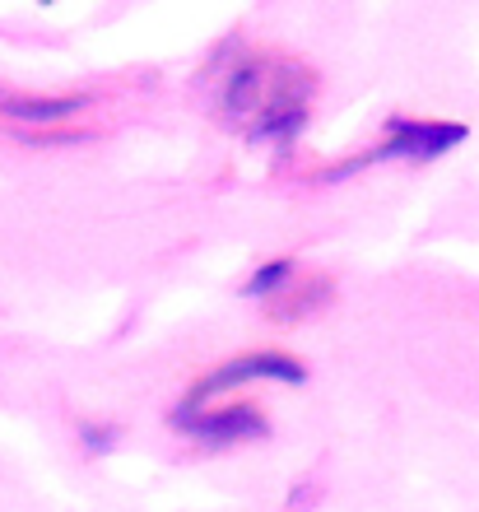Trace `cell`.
<instances>
[{"label": "cell", "instance_id": "1", "mask_svg": "<svg viewBox=\"0 0 479 512\" xmlns=\"http://www.w3.org/2000/svg\"><path fill=\"white\" fill-rule=\"evenodd\" d=\"M317 75L284 52H252L228 70L219 108L252 140H289L307 122Z\"/></svg>", "mask_w": 479, "mask_h": 512}, {"label": "cell", "instance_id": "2", "mask_svg": "<svg viewBox=\"0 0 479 512\" xmlns=\"http://www.w3.org/2000/svg\"><path fill=\"white\" fill-rule=\"evenodd\" d=\"M168 424L177 433H187L196 443L205 447H228V443H247V438H266L270 424L261 415V405H247V401H233V405H173L168 410Z\"/></svg>", "mask_w": 479, "mask_h": 512}, {"label": "cell", "instance_id": "3", "mask_svg": "<svg viewBox=\"0 0 479 512\" xmlns=\"http://www.w3.org/2000/svg\"><path fill=\"white\" fill-rule=\"evenodd\" d=\"M293 382V387H303L307 382V364L303 359H293V354L284 350H256V354H238V359H228V364H219L214 373H205V378H196V387L187 391L191 410H200V405L210 401V396H219V391H233L242 387V382Z\"/></svg>", "mask_w": 479, "mask_h": 512}, {"label": "cell", "instance_id": "4", "mask_svg": "<svg viewBox=\"0 0 479 512\" xmlns=\"http://www.w3.org/2000/svg\"><path fill=\"white\" fill-rule=\"evenodd\" d=\"M466 126L461 122H419V117H391L386 122V140L368 154V159H442L456 145H466Z\"/></svg>", "mask_w": 479, "mask_h": 512}, {"label": "cell", "instance_id": "5", "mask_svg": "<svg viewBox=\"0 0 479 512\" xmlns=\"http://www.w3.org/2000/svg\"><path fill=\"white\" fill-rule=\"evenodd\" d=\"M89 108L84 94H56V98H24V94H0V117L10 122H33V126H47V122H70L75 112Z\"/></svg>", "mask_w": 479, "mask_h": 512}, {"label": "cell", "instance_id": "6", "mask_svg": "<svg viewBox=\"0 0 479 512\" xmlns=\"http://www.w3.org/2000/svg\"><path fill=\"white\" fill-rule=\"evenodd\" d=\"M275 298H289V294H275ZM321 303H331V280H307V289H298V294L289 298V303H270V317L275 322H303L307 312H317Z\"/></svg>", "mask_w": 479, "mask_h": 512}, {"label": "cell", "instance_id": "7", "mask_svg": "<svg viewBox=\"0 0 479 512\" xmlns=\"http://www.w3.org/2000/svg\"><path fill=\"white\" fill-rule=\"evenodd\" d=\"M289 280H293V256H270L266 266L252 270V280L242 284V294L247 298H275Z\"/></svg>", "mask_w": 479, "mask_h": 512}, {"label": "cell", "instance_id": "8", "mask_svg": "<svg viewBox=\"0 0 479 512\" xmlns=\"http://www.w3.org/2000/svg\"><path fill=\"white\" fill-rule=\"evenodd\" d=\"M84 443H89V452H107V447L117 443V429H98V424H84Z\"/></svg>", "mask_w": 479, "mask_h": 512}]
</instances>
